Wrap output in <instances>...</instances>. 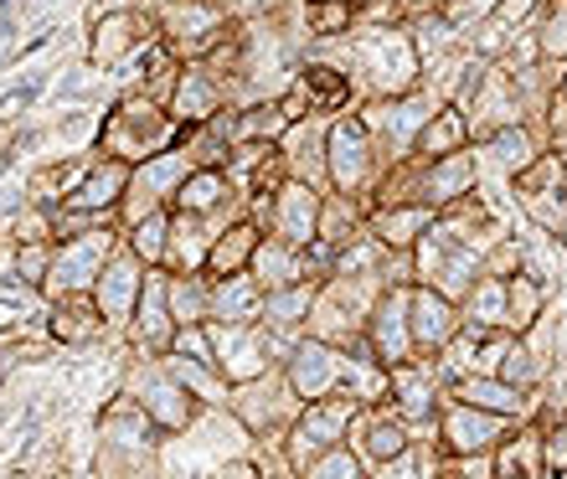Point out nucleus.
I'll return each mask as SVG.
<instances>
[{"instance_id": "obj_12", "label": "nucleus", "mask_w": 567, "mask_h": 479, "mask_svg": "<svg viewBox=\"0 0 567 479\" xmlns=\"http://www.w3.org/2000/svg\"><path fill=\"white\" fill-rule=\"evenodd\" d=\"M135 242H140V253H155V248H161V222H150Z\"/></svg>"}, {"instance_id": "obj_14", "label": "nucleus", "mask_w": 567, "mask_h": 479, "mask_svg": "<svg viewBox=\"0 0 567 479\" xmlns=\"http://www.w3.org/2000/svg\"><path fill=\"white\" fill-rule=\"evenodd\" d=\"M326 475H357V465H351V459H330Z\"/></svg>"}, {"instance_id": "obj_6", "label": "nucleus", "mask_w": 567, "mask_h": 479, "mask_svg": "<svg viewBox=\"0 0 567 479\" xmlns=\"http://www.w3.org/2000/svg\"><path fill=\"white\" fill-rule=\"evenodd\" d=\"M124 186V165H109V170H99V176L89 180V191L78 196V207H99V201H114Z\"/></svg>"}, {"instance_id": "obj_11", "label": "nucleus", "mask_w": 567, "mask_h": 479, "mask_svg": "<svg viewBox=\"0 0 567 479\" xmlns=\"http://www.w3.org/2000/svg\"><path fill=\"white\" fill-rule=\"evenodd\" d=\"M212 196H217V180L202 176V180H192V196H186V201H192V207H207Z\"/></svg>"}, {"instance_id": "obj_7", "label": "nucleus", "mask_w": 567, "mask_h": 479, "mask_svg": "<svg viewBox=\"0 0 567 479\" xmlns=\"http://www.w3.org/2000/svg\"><path fill=\"white\" fill-rule=\"evenodd\" d=\"M464 397H470V403H480V407H501V413H511V407L522 403L511 387H491V382H480V387L470 382V387H464Z\"/></svg>"}, {"instance_id": "obj_9", "label": "nucleus", "mask_w": 567, "mask_h": 479, "mask_svg": "<svg viewBox=\"0 0 567 479\" xmlns=\"http://www.w3.org/2000/svg\"><path fill=\"white\" fill-rule=\"evenodd\" d=\"M372 449H377V454H398V449H403V434L382 423V428H372Z\"/></svg>"}, {"instance_id": "obj_3", "label": "nucleus", "mask_w": 567, "mask_h": 479, "mask_svg": "<svg viewBox=\"0 0 567 479\" xmlns=\"http://www.w3.org/2000/svg\"><path fill=\"white\" fill-rule=\"evenodd\" d=\"M284 227H289V238H310L315 196L305 191V186H289V196H284Z\"/></svg>"}, {"instance_id": "obj_10", "label": "nucleus", "mask_w": 567, "mask_h": 479, "mask_svg": "<svg viewBox=\"0 0 567 479\" xmlns=\"http://www.w3.org/2000/svg\"><path fill=\"white\" fill-rule=\"evenodd\" d=\"M305 304H310V294H284V300H274V304H269V315H279V320H295L299 310H305Z\"/></svg>"}, {"instance_id": "obj_4", "label": "nucleus", "mask_w": 567, "mask_h": 479, "mask_svg": "<svg viewBox=\"0 0 567 479\" xmlns=\"http://www.w3.org/2000/svg\"><path fill=\"white\" fill-rule=\"evenodd\" d=\"M93 263H99V242H78V248H68V253L58 258V279L62 284H83Z\"/></svg>"}, {"instance_id": "obj_1", "label": "nucleus", "mask_w": 567, "mask_h": 479, "mask_svg": "<svg viewBox=\"0 0 567 479\" xmlns=\"http://www.w3.org/2000/svg\"><path fill=\"white\" fill-rule=\"evenodd\" d=\"M330 356L320 351V345H310V351H299V361H295V387L299 392H310V397H320V392L330 387Z\"/></svg>"}, {"instance_id": "obj_2", "label": "nucleus", "mask_w": 567, "mask_h": 479, "mask_svg": "<svg viewBox=\"0 0 567 479\" xmlns=\"http://www.w3.org/2000/svg\"><path fill=\"white\" fill-rule=\"evenodd\" d=\"M361 160H367V155H361V129L357 124H341V129H336V180L351 186V180L361 176Z\"/></svg>"}, {"instance_id": "obj_13", "label": "nucleus", "mask_w": 567, "mask_h": 479, "mask_svg": "<svg viewBox=\"0 0 567 479\" xmlns=\"http://www.w3.org/2000/svg\"><path fill=\"white\" fill-rule=\"evenodd\" d=\"M248 300H254L248 284H233V294H223V304H233V310H248Z\"/></svg>"}, {"instance_id": "obj_5", "label": "nucleus", "mask_w": 567, "mask_h": 479, "mask_svg": "<svg viewBox=\"0 0 567 479\" xmlns=\"http://www.w3.org/2000/svg\"><path fill=\"white\" fill-rule=\"evenodd\" d=\"M419 335H423V341H444V335H449V304L444 300L419 294Z\"/></svg>"}, {"instance_id": "obj_8", "label": "nucleus", "mask_w": 567, "mask_h": 479, "mask_svg": "<svg viewBox=\"0 0 567 479\" xmlns=\"http://www.w3.org/2000/svg\"><path fill=\"white\" fill-rule=\"evenodd\" d=\"M454 438H460V444H485V438H491V423L485 418H454Z\"/></svg>"}]
</instances>
